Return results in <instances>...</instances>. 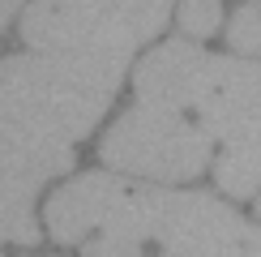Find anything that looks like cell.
<instances>
[{
    "label": "cell",
    "instance_id": "obj_10",
    "mask_svg": "<svg viewBox=\"0 0 261 257\" xmlns=\"http://www.w3.org/2000/svg\"><path fill=\"white\" fill-rule=\"evenodd\" d=\"M257 214H261V201H257Z\"/></svg>",
    "mask_w": 261,
    "mask_h": 257
},
{
    "label": "cell",
    "instance_id": "obj_5",
    "mask_svg": "<svg viewBox=\"0 0 261 257\" xmlns=\"http://www.w3.org/2000/svg\"><path fill=\"white\" fill-rule=\"evenodd\" d=\"M0 171L26 180H47L56 171H73V146L30 120L21 107L0 90Z\"/></svg>",
    "mask_w": 261,
    "mask_h": 257
},
{
    "label": "cell",
    "instance_id": "obj_9",
    "mask_svg": "<svg viewBox=\"0 0 261 257\" xmlns=\"http://www.w3.org/2000/svg\"><path fill=\"white\" fill-rule=\"evenodd\" d=\"M244 249H248V257H261V232H248Z\"/></svg>",
    "mask_w": 261,
    "mask_h": 257
},
{
    "label": "cell",
    "instance_id": "obj_2",
    "mask_svg": "<svg viewBox=\"0 0 261 257\" xmlns=\"http://www.w3.org/2000/svg\"><path fill=\"white\" fill-rule=\"evenodd\" d=\"M128 64L94 60V56H64V52H26L0 60V90L13 99L30 120H39L60 142H77L103 112L112 107Z\"/></svg>",
    "mask_w": 261,
    "mask_h": 257
},
{
    "label": "cell",
    "instance_id": "obj_11",
    "mask_svg": "<svg viewBox=\"0 0 261 257\" xmlns=\"http://www.w3.org/2000/svg\"><path fill=\"white\" fill-rule=\"evenodd\" d=\"M0 257H5V253H0Z\"/></svg>",
    "mask_w": 261,
    "mask_h": 257
},
{
    "label": "cell",
    "instance_id": "obj_3",
    "mask_svg": "<svg viewBox=\"0 0 261 257\" xmlns=\"http://www.w3.org/2000/svg\"><path fill=\"white\" fill-rule=\"evenodd\" d=\"M171 17V0H30L21 39L35 52L94 56L128 64Z\"/></svg>",
    "mask_w": 261,
    "mask_h": 257
},
{
    "label": "cell",
    "instance_id": "obj_8",
    "mask_svg": "<svg viewBox=\"0 0 261 257\" xmlns=\"http://www.w3.org/2000/svg\"><path fill=\"white\" fill-rule=\"evenodd\" d=\"M13 13H17V0H0V30L13 21Z\"/></svg>",
    "mask_w": 261,
    "mask_h": 257
},
{
    "label": "cell",
    "instance_id": "obj_4",
    "mask_svg": "<svg viewBox=\"0 0 261 257\" xmlns=\"http://www.w3.org/2000/svg\"><path fill=\"white\" fill-rule=\"evenodd\" d=\"M210 155H214V137L193 116L150 107V103L128 107L99 142V159L116 176H133L146 185L197 180Z\"/></svg>",
    "mask_w": 261,
    "mask_h": 257
},
{
    "label": "cell",
    "instance_id": "obj_6",
    "mask_svg": "<svg viewBox=\"0 0 261 257\" xmlns=\"http://www.w3.org/2000/svg\"><path fill=\"white\" fill-rule=\"evenodd\" d=\"M227 43L236 56H261V9L257 5H240L227 17Z\"/></svg>",
    "mask_w": 261,
    "mask_h": 257
},
{
    "label": "cell",
    "instance_id": "obj_1",
    "mask_svg": "<svg viewBox=\"0 0 261 257\" xmlns=\"http://www.w3.org/2000/svg\"><path fill=\"white\" fill-rule=\"evenodd\" d=\"M47 232L86 257H244L248 227L214 193L90 171L47 197Z\"/></svg>",
    "mask_w": 261,
    "mask_h": 257
},
{
    "label": "cell",
    "instance_id": "obj_7",
    "mask_svg": "<svg viewBox=\"0 0 261 257\" xmlns=\"http://www.w3.org/2000/svg\"><path fill=\"white\" fill-rule=\"evenodd\" d=\"M261 9V0H253ZM223 21V0H180V30L193 39H210Z\"/></svg>",
    "mask_w": 261,
    "mask_h": 257
}]
</instances>
